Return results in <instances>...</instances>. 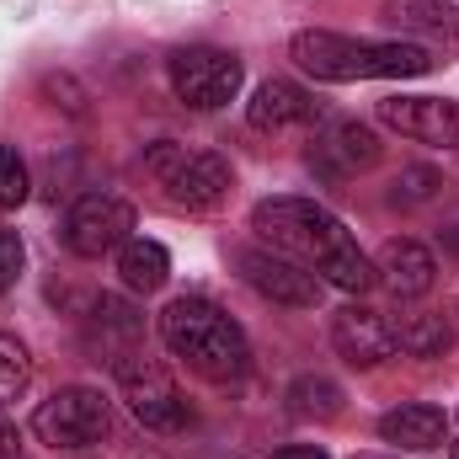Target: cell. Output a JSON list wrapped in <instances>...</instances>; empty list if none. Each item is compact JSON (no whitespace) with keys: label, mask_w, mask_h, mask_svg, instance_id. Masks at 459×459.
Returning <instances> with one entry per match:
<instances>
[{"label":"cell","mask_w":459,"mask_h":459,"mask_svg":"<svg viewBox=\"0 0 459 459\" xmlns=\"http://www.w3.org/2000/svg\"><path fill=\"white\" fill-rule=\"evenodd\" d=\"M251 230L262 235V246L294 256L299 267L321 273V283H332L342 294H368L379 283L374 262L358 251L352 230L316 198H267L251 209Z\"/></svg>","instance_id":"6da1fadb"},{"label":"cell","mask_w":459,"mask_h":459,"mask_svg":"<svg viewBox=\"0 0 459 459\" xmlns=\"http://www.w3.org/2000/svg\"><path fill=\"white\" fill-rule=\"evenodd\" d=\"M155 332H160V342H166L171 358H182V363H187L198 379H209V385H240L246 368H251V342H246V332L230 321L214 299H204V294L171 299V305L160 310Z\"/></svg>","instance_id":"7a4b0ae2"},{"label":"cell","mask_w":459,"mask_h":459,"mask_svg":"<svg viewBox=\"0 0 459 459\" xmlns=\"http://www.w3.org/2000/svg\"><path fill=\"white\" fill-rule=\"evenodd\" d=\"M294 65L316 81H406V75H428L433 70V54L422 43H374V38H347V32H326V27H310V32H294L289 43Z\"/></svg>","instance_id":"3957f363"},{"label":"cell","mask_w":459,"mask_h":459,"mask_svg":"<svg viewBox=\"0 0 459 459\" xmlns=\"http://www.w3.org/2000/svg\"><path fill=\"white\" fill-rule=\"evenodd\" d=\"M144 171L160 182V193L177 209H220L235 187V171L225 155L198 150V144H177V139H155L144 150Z\"/></svg>","instance_id":"277c9868"},{"label":"cell","mask_w":459,"mask_h":459,"mask_svg":"<svg viewBox=\"0 0 459 459\" xmlns=\"http://www.w3.org/2000/svg\"><path fill=\"white\" fill-rule=\"evenodd\" d=\"M113 379H117V395L128 401V411H134L139 428H150V433H182L193 422V406L182 401V390L166 374V363H155L144 352H123L113 363Z\"/></svg>","instance_id":"5b68a950"},{"label":"cell","mask_w":459,"mask_h":459,"mask_svg":"<svg viewBox=\"0 0 459 459\" xmlns=\"http://www.w3.org/2000/svg\"><path fill=\"white\" fill-rule=\"evenodd\" d=\"M171 91L182 108L193 113H220L240 97V81H246V65L230 54V48H214V43H193V48H177L171 65Z\"/></svg>","instance_id":"8992f818"},{"label":"cell","mask_w":459,"mask_h":459,"mask_svg":"<svg viewBox=\"0 0 459 459\" xmlns=\"http://www.w3.org/2000/svg\"><path fill=\"white\" fill-rule=\"evenodd\" d=\"M108 428H113V406L91 385H65L32 411V433L48 449H91L108 438Z\"/></svg>","instance_id":"52a82bcc"},{"label":"cell","mask_w":459,"mask_h":459,"mask_svg":"<svg viewBox=\"0 0 459 459\" xmlns=\"http://www.w3.org/2000/svg\"><path fill=\"white\" fill-rule=\"evenodd\" d=\"M134 225H139V214H134L128 198H117V193H86V198L70 204L59 235H65V251H70V256L97 262V256H108V251H123V246L134 240Z\"/></svg>","instance_id":"ba28073f"},{"label":"cell","mask_w":459,"mask_h":459,"mask_svg":"<svg viewBox=\"0 0 459 459\" xmlns=\"http://www.w3.org/2000/svg\"><path fill=\"white\" fill-rule=\"evenodd\" d=\"M230 262H235V273L246 278V289H256V294L273 299V305H289V310H316V305H321V289H326V283H321L310 267H299L294 256L273 251V246H235Z\"/></svg>","instance_id":"9c48e42d"},{"label":"cell","mask_w":459,"mask_h":459,"mask_svg":"<svg viewBox=\"0 0 459 459\" xmlns=\"http://www.w3.org/2000/svg\"><path fill=\"white\" fill-rule=\"evenodd\" d=\"M379 155H385L379 134H374L368 123H358V117H332V123L316 134V144H310V166H316L321 177H332V182L358 177V171H374Z\"/></svg>","instance_id":"30bf717a"},{"label":"cell","mask_w":459,"mask_h":459,"mask_svg":"<svg viewBox=\"0 0 459 459\" xmlns=\"http://www.w3.org/2000/svg\"><path fill=\"white\" fill-rule=\"evenodd\" d=\"M379 123L395 128L401 139H417L433 150H459V102H449V97H385Z\"/></svg>","instance_id":"8fae6325"},{"label":"cell","mask_w":459,"mask_h":459,"mask_svg":"<svg viewBox=\"0 0 459 459\" xmlns=\"http://www.w3.org/2000/svg\"><path fill=\"white\" fill-rule=\"evenodd\" d=\"M332 347L352 368H379L385 358H395V326L379 310H368V305L352 299V305H342L332 316Z\"/></svg>","instance_id":"7c38bea8"},{"label":"cell","mask_w":459,"mask_h":459,"mask_svg":"<svg viewBox=\"0 0 459 459\" xmlns=\"http://www.w3.org/2000/svg\"><path fill=\"white\" fill-rule=\"evenodd\" d=\"M310 117H321V102L299 81H262L246 102V123L256 134H283V128H299Z\"/></svg>","instance_id":"4fadbf2b"},{"label":"cell","mask_w":459,"mask_h":459,"mask_svg":"<svg viewBox=\"0 0 459 459\" xmlns=\"http://www.w3.org/2000/svg\"><path fill=\"white\" fill-rule=\"evenodd\" d=\"M374 278L395 294V299H422L438 283V262L422 240H385V251L374 256Z\"/></svg>","instance_id":"5bb4252c"},{"label":"cell","mask_w":459,"mask_h":459,"mask_svg":"<svg viewBox=\"0 0 459 459\" xmlns=\"http://www.w3.org/2000/svg\"><path fill=\"white\" fill-rule=\"evenodd\" d=\"M379 438L401 455H433V449L449 444V417L428 401H406V406L379 417Z\"/></svg>","instance_id":"9a60e30c"},{"label":"cell","mask_w":459,"mask_h":459,"mask_svg":"<svg viewBox=\"0 0 459 459\" xmlns=\"http://www.w3.org/2000/svg\"><path fill=\"white\" fill-rule=\"evenodd\" d=\"M117 278H123V289L128 294H155V289H166V278H171V251L160 246V240H128L123 251H117Z\"/></svg>","instance_id":"2e32d148"},{"label":"cell","mask_w":459,"mask_h":459,"mask_svg":"<svg viewBox=\"0 0 459 459\" xmlns=\"http://www.w3.org/2000/svg\"><path fill=\"white\" fill-rule=\"evenodd\" d=\"M385 22L401 32H422V38H459V5L455 0H385Z\"/></svg>","instance_id":"e0dca14e"},{"label":"cell","mask_w":459,"mask_h":459,"mask_svg":"<svg viewBox=\"0 0 459 459\" xmlns=\"http://www.w3.org/2000/svg\"><path fill=\"white\" fill-rule=\"evenodd\" d=\"M342 406H347L342 385L326 379V374H299V379L289 385V411L305 417V422H337Z\"/></svg>","instance_id":"ac0fdd59"},{"label":"cell","mask_w":459,"mask_h":459,"mask_svg":"<svg viewBox=\"0 0 459 459\" xmlns=\"http://www.w3.org/2000/svg\"><path fill=\"white\" fill-rule=\"evenodd\" d=\"M455 342V326L444 316H406L395 321V352L406 358H444Z\"/></svg>","instance_id":"d6986e66"},{"label":"cell","mask_w":459,"mask_h":459,"mask_svg":"<svg viewBox=\"0 0 459 459\" xmlns=\"http://www.w3.org/2000/svg\"><path fill=\"white\" fill-rule=\"evenodd\" d=\"M32 385V352L16 332H0V406L22 401Z\"/></svg>","instance_id":"ffe728a7"},{"label":"cell","mask_w":459,"mask_h":459,"mask_svg":"<svg viewBox=\"0 0 459 459\" xmlns=\"http://www.w3.org/2000/svg\"><path fill=\"white\" fill-rule=\"evenodd\" d=\"M444 193V177L433 171V166H406L395 182H390V204L395 209H422L428 198H438Z\"/></svg>","instance_id":"44dd1931"},{"label":"cell","mask_w":459,"mask_h":459,"mask_svg":"<svg viewBox=\"0 0 459 459\" xmlns=\"http://www.w3.org/2000/svg\"><path fill=\"white\" fill-rule=\"evenodd\" d=\"M27 193H32L27 160L16 155V144H0V209H22Z\"/></svg>","instance_id":"7402d4cb"},{"label":"cell","mask_w":459,"mask_h":459,"mask_svg":"<svg viewBox=\"0 0 459 459\" xmlns=\"http://www.w3.org/2000/svg\"><path fill=\"white\" fill-rule=\"evenodd\" d=\"M22 262H27V251H22V235H16V230H0V294H11V289H16V278H22Z\"/></svg>","instance_id":"603a6c76"},{"label":"cell","mask_w":459,"mask_h":459,"mask_svg":"<svg viewBox=\"0 0 459 459\" xmlns=\"http://www.w3.org/2000/svg\"><path fill=\"white\" fill-rule=\"evenodd\" d=\"M43 91H48V97H65V113H75V117L86 113V97H81V86H75L70 75H48Z\"/></svg>","instance_id":"cb8c5ba5"},{"label":"cell","mask_w":459,"mask_h":459,"mask_svg":"<svg viewBox=\"0 0 459 459\" xmlns=\"http://www.w3.org/2000/svg\"><path fill=\"white\" fill-rule=\"evenodd\" d=\"M438 240H444V251H455L459 256V204L444 214V225H438Z\"/></svg>","instance_id":"d4e9b609"},{"label":"cell","mask_w":459,"mask_h":459,"mask_svg":"<svg viewBox=\"0 0 459 459\" xmlns=\"http://www.w3.org/2000/svg\"><path fill=\"white\" fill-rule=\"evenodd\" d=\"M16 455H22V433L0 417V459H16Z\"/></svg>","instance_id":"484cf974"},{"label":"cell","mask_w":459,"mask_h":459,"mask_svg":"<svg viewBox=\"0 0 459 459\" xmlns=\"http://www.w3.org/2000/svg\"><path fill=\"white\" fill-rule=\"evenodd\" d=\"M278 459H326L321 449H305V444H294V449H283Z\"/></svg>","instance_id":"4316f807"},{"label":"cell","mask_w":459,"mask_h":459,"mask_svg":"<svg viewBox=\"0 0 459 459\" xmlns=\"http://www.w3.org/2000/svg\"><path fill=\"white\" fill-rule=\"evenodd\" d=\"M449 459H459V438H455V444H449Z\"/></svg>","instance_id":"83f0119b"}]
</instances>
